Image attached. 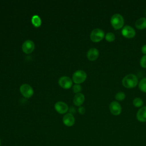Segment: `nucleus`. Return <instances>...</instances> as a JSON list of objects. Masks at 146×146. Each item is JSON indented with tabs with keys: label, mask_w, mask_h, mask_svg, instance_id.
<instances>
[{
	"label": "nucleus",
	"mask_w": 146,
	"mask_h": 146,
	"mask_svg": "<svg viewBox=\"0 0 146 146\" xmlns=\"http://www.w3.org/2000/svg\"><path fill=\"white\" fill-rule=\"evenodd\" d=\"M138 82L137 76L133 74H129L125 75L122 79L123 85L128 88L135 87Z\"/></svg>",
	"instance_id": "1"
},
{
	"label": "nucleus",
	"mask_w": 146,
	"mask_h": 146,
	"mask_svg": "<svg viewBox=\"0 0 146 146\" xmlns=\"http://www.w3.org/2000/svg\"><path fill=\"white\" fill-rule=\"evenodd\" d=\"M110 21L112 26L115 29H119L121 28L124 25V18L123 16L119 13H116L112 15Z\"/></svg>",
	"instance_id": "2"
},
{
	"label": "nucleus",
	"mask_w": 146,
	"mask_h": 146,
	"mask_svg": "<svg viewBox=\"0 0 146 146\" xmlns=\"http://www.w3.org/2000/svg\"><path fill=\"white\" fill-rule=\"evenodd\" d=\"M104 36V32L100 29H94L90 34V39L94 42H98L103 39Z\"/></svg>",
	"instance_id": "3"
},
{
	"label": "nucleus",
	"mask_w": 146,
	"mask_h": 146,
	"mask_svg": "<svg viewBox=\"0 0 146 146\" xmlns=\"http://www.w3.org/2000/svg\"><path fill=\"white\" fill-rule=\"evenodd\" d=\"M87 78V74L85 71L83 70L76 71L72 75V80L76 84H80L83 83Z\"/></svg>",
	"instance_id": "4"
},
{
	"label": "nucleus",
	"mask_w": 146,
	"mask_h": 146,
	"mask_svg": "<svg viewBox=\"0 0 146 146\" xmlns=\"http://www.w3.org/2000/svg\"><path fill=\"white\" fill-rule=\"evenodd\" d=\"M19 90L21 94L26 98H29L34 94L33 88L28 84H23L21 85Z\"/></svg>",
	"instance_id": "5"
},
{
	"label": "nucleus",
	"mask_w": 146,
	"mask_h": 146,
	"mask_svg": "<svg viewBox=\"0 0 146 146\" xmlns=\"http://www.w3.org/2000/svg\"><path fill=\"white\" fill-rule=\"evenodd\" d=\"M58 83L60 87L64 89H68L72 85V82L71 78L66 76L60 77L58 80Z\"/></svg>",
	"instance_id": "6"
},
{
	"label": "nucleus",
	"mask_w": 146,
	"mask_h": 146,
	"mask_svg": "<svg viewBox=\"0 0 146 146\" xmlns=\"http://www.w3.org/2000/svg\"><path fill=\"white\" fill-rule=\"evenodd\" d=\"M35 48L34 43L31 40H25L22 46V48L23 51L26 54H30L31 53Z\"/></svg>",
	"instance_id": "7"
},
{
	"label": "nucleus",
	"mask_w": 146,
	"mask_h": 146,
	"mask_svg": "<svg viewBox=\"0 0 146 146\" xmlns=\"http://www.w3.org/2000/svg\"><path fill=\"white\" fill-rule=\"evenodd\" d=\"M121 34L125 38H131L135 35L136 32L132 27L129 25H126L122 29Z\"/></svg>",
	"instance_id": "8"
},
{
	"label": "nucleus",
	"mask_w": 146,
	"mask_h": 146,
	"mask_svg": "<svg viewBox=\"0 0 146 146\" xmlns=\"http://www.w3.org/2000/svg\"><path fill=\"white\" fill-rule=\"evenodd\" d=\"M109 108L111 113L113 115H119L121 112V107L116 101L112 102L110 104Z\"/></svg>",
	"instance_id": "9"
},
{
	"label": "nucleus",
	"mask_w": 146,
	"mask_h": 146,
	"mask_svg": "<svg viewBox=\"0 0 146 146\" xmlns=\"http://www.w3.org/2000/svg\"><path fill=\"white\" fill-rule=\"evenodd\" d=\"M54 107H55V110L60 114L66 113L68 110L67 104L64 102H60V101L56 102Z\"/></svg>",
	"instance_id": "10"
},
{
	"label": "nucleus",
	"mask_w": 146,
	"mask_h": 146,
	"mask_svg": "<svg viewBox=\"0 0 146 146\" xmlns=\"http://www.w3.org/2000/svg\"><path fill=\"white\" fill-rule=\"evenodd\" d=\"M75 117L72 114L68 113L64 115L63 117V124L67 127H71L75 123Z\"/></svg>",
	"instance_id": "11"
},
{
	"label": "nucleus",
	"mask_w": 146,
	"mask_h": 146,
	"mask_svg": "<svg viewBox=\"0 0 146 146\" xmlns=\"http://www.w3.org/2000/svg\"><path fill=\"white\" fill-rule=\"evenodd\" d=\"M136 117L140 122L146 121V106H143L138 110L136 114Z\"/></svg>",
	"instance_id": "12"
},
{
	"label": "nucleus",
	"mask_w": 146,
	"mask_h": 146,
	"mask_svg": "<svg viewBox=\"0 0 146 146\" xmlns=\"http://www.w3.org/2000/svg\"><path fill=\"white\" fill-rule=\"evenodd\" d=\"M99 51L96 48H91L89 49V50L87 51V58L91 61L96 60L98 56H99Z\"/></svg>",
	"instance_id": "13"
},
{
	"label": "nucleus",
	"mask_w": 146,
	"mask_h": 146,
	"mask_svg": "<svg viewBox=\"0 0 146 146\" xmlns=\"http://www.w3.org/2000/svg\"><path fill=\"white\" fill-rule=\"evenodd\" d=\"M84 95L82 93L76 94L74 97L73 102L74 104L76 106H80L84 101Z\"/></svg>",
	"instance_id": "14"
},
{
	"label": "nucleus",
	"mask_w": 146,
	"mask_h": 146,
	"mask_svg": "<svg viewBox=\"0 0 146 146\" xmlns=\"http://www.w3.org/2000/svg\"><path fill=\"white\" fill-rule=\"evenodd\" d=\"M135 26L139 29H144L146 28V18L145 17L139 18L135 22Z\"/></svg>",
	"instance_id": "15"
},
{
	"label": "nucleus",
	"mask_w": 146,
	"mask_h": 146,
	"mask_svg": "<svg viewBox=\"0 0 146 146\" xmlns=\"http://www.w3.org/2000/svg\"><path fill=\"white\" fill-rule=\"evenodd\" d=\"M31 22L35 27H38L41 25L42 21H41L40 17L38 15H35L33 16V17L31 18Z\"/></svg>",
	"instance_id": "16"
},
{
	"label": "nucleus",
	"mask_w": 146,
	"mask_h": 146,
	"mask_svg": "<svg viewBox=\"0 0 146 146\" xmlns=\"http://www.w3.org/2000/svg\"><path fill=\"white\" fill-rule=\"evenodd\" d=\"M139 87L141 91L146 92V78H143L140 80Z\"/></svg>",
	"instance_id": "17"
},
{
	"label": "nucleus",
	"mask_w": 146,
	"mask_h": 146,
	"mask_svg": "<svg viewBox=\"0 0 146 146\" xmlns=\"http://www.w3.org/2000/svg\"><path fill=\"white\" fill-rule=\"evenodd\" d=\"M133 104L136 107H141L143 104V101L140 98H136L133 100Z\"/></svg>",
	"instance_id": "18"
},
{
	"label": "nucleus",
	"mask_w": 146,
	"mask_h": 146,
	"mask_svg": "<svg viewBox=\"0 0 146 146\" xmlns=\"http://www.w3.org/2000/svg\"><path fill=\"white\" fill-rule=\"evenodd\" d=\"M105 38L108 42H112L115 39V35L113 33L111 32H108L106 34Z\"/></svg>",
	"instance_id": "19"
},
{
	"label": "nucleus",
	"mask_w": 146,
	"mask_h": 146,
	"mask_svg": "<svg viewBox=\"0 0 146 146\" xmlns=\"http://www.w3.org/2000/svg\"><path fill=\"white\" fill-rule=\"evenodd\" d=\"M125 97V94L121 91H119L117 92L116 95H115V98L116 100H119V101H121L123 99H124Z\"/></svg>",
	"instance_id": "20"
},
{
	"label": "nucleus",
	"mask_w": 146,
	"mask_h": 146,
	"mask_svg": "<svg viewBox=\"0 0 146 146\" xmlns=\"http://www.w3.org/2000/svg\"><path fill=\"white\" fill-rule=\"evenodd\" d=\"M72 90L74 93H76V94L80 93V92L82 90V87L79 84H75L72 87Z\"/></svg>",
	"instance_id": "21"
},
{
	"label": "nucleus",
	"mask_w": 146,
	"mask_h": 146,
	"mask_svg": "<svg viewBox=\"0 0 146 146\" xmlns=\"http://www.w3.org/2000/svg\"><path fill=\"white\" fill-rule=\"evenodd\" d=\"M140 64L142 67L146 68V55H143L140 60Z\"/></svg>",
	"instance_id": "22"
},
{
	"label": "nucleus",
	"mask_w": 146,
	"mask_h": 146,
	"mask_svg": "<svg viewBox=\"0 0 146 146\" xmlns=\"http://www.w3.org/2000/svg\"><path fill=\"white\" fill-rule=\"evenodd\" d=\"M78 111L79 112V113H80L81 115H83L85 113L86 110L85 108L83 107V106H80L79 108H78Z\"/></svg>",
	"instance_id": "23"
},
{
	"label": "nucleus",
	"mask_w": 146,
	"mask_h": 146,
	"mask_svg": "<svg viewBox=\"0 0 146 146\" xmlns=\"http://www.w3.org/2000/svg\"><path fill=\"white\" fill-rule=\"evenodd\" d=\"M141 51L143 54H146V44H144L141 47Z\"/></svg>",
	"instance_id": "24"
},
{
	"label": "nucleus",
	"mask_w": 146,
	"mask_h": 146,
	"mask_svg": "<svg viewBox=\"0 0 146 146\" xmlns=\"http://www.w3.org/2000/svg\"><path fill=\"white\" fill-rule=\"evenodd\" d=\"M70 113L72 114V113H75V112H76V111H75V108H74L73 107H70Z\"/></svg>",
	"instance_id": "25"
},
{
	"label": "nucleus",
	"mask_w": 146,
	"mask_h": 146,
	"mask_svg": "<svg viewBox=\"0 0 146 146\" xmlns=\"http://www.w3.org/2000/svg\"><path fill=\"white\" fill-rule=\"evenodd\" d=\"M1 140H0V146H1Z\"/></svg>",
	"instance_id": "26"
},
{
	"label": "nucleus",
	"mask_w": 146,
	"mask_h": 146,
	"mask_svg": "<svg viewBox=\"0 0 146 146\" xmlns=\"http://www.w3.org/2000/svg\"><path fill=\"white\" fill-rule=\"evenodd\" d=\"M145 15H146V10H145Z\"/></svg>",
	"instance_id": "27"
}]
</instances>
